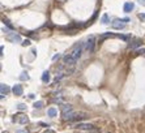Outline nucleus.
Segmentation results:
<instances>
[{
	"label": "nucleus",
	"instance_id": "5701e85b",
	"mask_svg": "<svg viewBox=\"0 0 145 133\" xmlns=\"http://www.w3.org/2000/svg\"><path fill=\"white\" fill-rule=\"evenodd\" d=\"M21 78H22V80H25V78L28 80V78H29V76H28V75H25V73H24V75H21Z\"/></svg>",
	"mask_w": 145,
	"mask_h": 133
},
{
	"label": "nucleus",
	"instance_id": "4be33fe9",
	"mask_svg": "<svg viewBox=\"0 0 145 133\" xmlns=\"http://www.w3.org/2000/svg\"><path fill=\"white\" fill-rule=\"evenodd\" d=\"M139 18H140V20H145V13H140Z\"/></svg>",
	"mask_w": 145,
	"mask_h": 133
},
{
	"label": "nucleus",
	"instance_id": "a878e982",
	"mask_svg": "<svg viewBox=\"0 0 145 133\" xmlns=\"http://www.w3.org/2000/svg\"><path fill=\"white\" fill-rule=\"evenodd\" d=\"M17 133H28L26 131H17Z\"/></svg>",
	"mask_w": 145,
	"mask_h": 133
},
{
	"label": "nucleus",
	"instance_id": "f03ea898",
	"mask_svg": "<svg viewBox=\"0 0 145 133\" xmlns=\"http://www.w3.org/2000/svg\"><path fill=\"white\" fill-rule=\"evenodd\" d=\"M63 119L67 121H75L76 119H77V114L73 112V110H71V111H65L63 112Z\"/></svg>",
	"mask_w": 145,
	"mask_h": 133
},
{
	"label": "nucleus",
	"instance_id": "2eb2a0df",
	"mask_svg": "<svg viewBox=\"0 0 145 133\" xmlns=\"http://www.w3.org/2000/svg\"><path fill=\"white\" fill-rule=\"evenodd\" d=\"M71 110H73V108H72V106H69V104H63V106H62V111H63V112L71 111Z\"/></svg>",
	"mask_w": 145,
	"mask_h": 133
},
{
	"label": "nucleus",
	"instance_id": "cd10ccee",
	"mask_svg": "<svg viewBox=\"0 0 145 133\" xmlns=\"http://www.w3.org/2000/svg\"><path fill=\"white\" fill-rule=\"evenodd\" d=\"M1 133H7V132H1Z\"/></svg>",
	"mask_w": 145,
	"mask_h": 133
},
{
	"label": "nucleus",
	"instance_id": "f257e3e1",
	"mask_svg": "<svg viewBox=\"0 0 145 133\" xmlns=\"http://www.w3.org/2000/svg\"><path fill=\"white\" fill-rule=\"evenodd\" d=\"M84 47H85V44H83V43L76 44L75 47L72 48V51L68 54V55H65V56H64V63H65V64H75V63L80 59L81 54H83Z\"/></svg>",
	"mask_w": 145,
	"mask_h": 133
},
{
	"label": "nucleus",
	"instance_id": "9d476101",
	"mask_svg": "<svg viewBox=\"0 0 145 133\" xmlns=\"http://www.w3.org/2000/svg\"><path fill=\"white\" fill-rule=\"evenodd\" d=\"M12 91H13V93H15L16 95H22V86L17 84V85H15V86H13Z\"/></svg>",
	"mask_w": 145,
	"mask_h": 133
},
{
	"label": "nucleus",
	"instance_id": "6e6552de",
	"mask_svg": "<svg viewBox=\"0 0 145 133\" xmlns=\"http://www.w3.org/2000/svg\"><path fill=\"white\" fill-rule=\"evenodd\" d=\"M133 8H135V4H133V3H131V1L125 3V4H124V7H123V9H124V12H125V13L132 12V11H133Z\"/></svg>",
	"mask_w": 145,
	"mask_h": 133
},
{
	"label": "nucleus",
	"instance_id": "0eeeda50",
	"mask_svg": "<svg viewBox=\"0 0 145 133\" xmlns=\"http://www.w3.org/2000/svg\"><path fill=\"white\" fill-rule=\"evenodd\" d=\"M140 46H141V40H140V39H135V40H132V42L128 44V48L129 50H137Z\"/></svg>",
	"mask_w": 145,
	"mask_h": 133
},
{
	"label": "nucleus",
	"instance_id": "4468645a",
	"mask_svg": "<svg viewBox=\"0 0 145 133\" xmlns=\"http://www.w3.org/2000/svg\"><path fill=\"white\" fill-rule=\"evenodd\" d=\"M48 80H50L48 72H43V75H42V81H43V82H48Z\"/></svg>",
	"mask_w": 145,
	"mask_h": 133
},
{
	"label": "nucleus",
	"instance_id": "39448f33",
	"mask_svg": "<svg viewBox=\"0 0 145 133\" xmlns=\"http://www.w3.org/2000/svg\"><path fill=\"white\" fill-rule=\"evenodd\" d=\"M111 26L114 27V29H124L125 22L123 21V18H122V20H114L111 22Z\"/></svg>",
	"mask_w": 145,
	"mask_h": 133
},
{
	"label": "nucleus",
	"instance_id": "aec40b11",
	"mask_svg": "<svg viewBox=\"0 0 145 133\" xmlns=\"http://www.w3.org/2000/svg\"><path fill=\"white\" fill-rule=\"evenodd\" d=\"M3 22H4L5 25H8V27H9V29H12V25H11V22L8 21V20H3Z\"/></svg>",
	"mask_w": 145,
	"mask_h": 133
},
{
	"label": "nucleus",
	"instance_id": "f3484780",
	"mask_svg": "<svg viewBox=\"0 0 145 133\" xmlns=\"http://www.w3.org/2000/svg\"><path fill=\"white\" fill-rule=\"evenodd\" d=\"M110 37H115L112 33H106V34H102L101 35V39H105V38H110Z\"/></svg>",
	"mask_w": 145,
	"mask_h": 133
},
{
	"label": "nucleus",
	"instance_id": "dca6fc26",
	"mask_svg": "<svg viewBox=\"0 0 145 133\" xmlns=\"http://www.w3.org/2000/svg\"><path fill=\"white\" fill-rule=\"evenodd\" d=\"M101 21H102V24H103V25H107V24H108V15H103Z\"/></svg>",
	"mask_w": 145,
	"mask_h": 133
},
{
	"label": "nucleus",
	"instance_id": "9b49d317",
	"mask_svg": "<svg viewBox=\"0 0 145 133\" xmlns=\"http://www.w3.org/2000/svg\"><path fill=\"white\" fill-rule=\"evenodd\" d=\"M0 90H1V98H3L4 94H7L8 91H9V88H8L5 84H1V85H0Z\"/></svg>",
	"mask_w": 145,
	"mask_h": 133
},
{
	"label": "nucleus",
	"instance_id": "f8f14e48",
	"mask_svg": "<svg viewBox=\"0 0 145 133\" xmlns=\"http://www.w3.org/2000/svg\"><path fill=\"white\" fill-rule=\"evenodd\" d=\"M116 37H118V38H120L122 40H124V42H129V40H131V35H128V34H119Z\"/></svg>",
	"mask_w": 145,
	"mask_h": 133
},
{
	"label": "nucleus",
	"instance_id": "412c9836",
	"mask_svg": "<svg viewBox=\"0 0 145 133\" xmlns=\"http://www.w3.org/2000/svg\"><path fill=\"white\" fill-rule=\"evenodd\" d=\"M22 46H30V40H24V42H22Z\"/></svg>",
	"mask_w": 145,
	"mask_h": 133
},
{
	"label": "nucleus",
	"instance_id": "bb28decb",
	"mask_svg": "<svg viewBox=\"0 0 145 133\" xmlns=\"http://www.w3.org/2000/svg\"><path fill=\"white\" fill-rule=\"evenodd\" d=\"M44 133H54V132H52V131H46Z\"/></svg>",
	"mask_w": 145,
	"mask_h": 133
},
{
	"label": "nucleus",
	"instance_id": "a211bd4d",
	"mask_svg": "<svg viewBox=\"0 0 145 133\" xmlns=\"http://www.w3.org/2000/svg\"><path fill=\"white\" fill-rule=\"evenodd\" d=\"M135 51H136V55H145V48H137Z\"/></svg>",
	"mask_w": 145,
	"mask_h": 133
},
{
	"label": "nucleus",
	"instance_id": "20e7f679",
	"mask_svg": "<svg viewBox=\"0 0 145 133\" xmlns=\"http://www.w3.org/2000/svg\"><path fill=\"white\" fill-rule=\"evenodd\" d=\"M76 128L80 131H94L96 129L92 124H86V123H79V124L76 125Z\"/></svg>",
	"mask_w": 145,
	"mask_h": 133
},
{
	"label": "nucleus",
	"instance_id": "7ed1b4c3",
	"mask_svg": "<svg viewBox=\"0 0 145 133\" xmlns=\"http://www.w3.org/2000/svg\"><path fill=\"white\" fill-rule=\"evenodd\" d=\"M94 44H96V38L94 37H90V38L85 42V50L90 54V52H93V50H94Z\"/></svg>",
	"mask_w": 145,
	"mask_h": 133
},
{
	"label": "nucleus",
	"instance_id": "6ab92c4d",
	"mask_svg": "<svg viewBox=\"0 0 145 133\" xmlns=\"http://www.w3.org/2000/svg\"><path fill=\"white\" fill-rule=\"evenodd\" d=\"M42 106H43L42 102H35V103H34V107H35V108H41Z\"/></svg>",
	"mask_w": 145,
	"mask_h": 133
},
{
	"label": "nucleus",
	"instance_id": "393cba45",
	"mask_svg": "<svg viewBox=\"0 0 145 133\" xmlns=\"http://www.w3.org/2000/svg\"><path fill=\"white\" fill-rule=\"evenodd\" d=\"M140 1V4H141V5H145V0H139Z\"/></svg>",
	"mask_w": 145,
	"mask_h": 133
},
{
	"label": "nucleus",
	"instance_id": "423d86ee",
	"mask_svg": "<svg viewBox=\"0 0 145 133\" xmlns=\"http://www.w3.org/2000/svg\"><path fill=\"white\" fill-rule=\"evenodd\" d=\"M7 39H8V40H12L13 43H16V42H20V40H21V37H20L19 34L12 33V31H11V33L7 34Z\"/></svg>",
	"mask_w": 145,
	"mask_h": 133
},
{
	"label": "nucleus",
	"instance_id": "b1692460",
	"mask_svg": "<svg viewBox=\"0 0 145 133\" xmlns=\"http://www.w3.org/2000/svg\"><path fill=\"white\" fill-rule=\"evenodd\" d=\"M19 108H21V110H22V108H25V106H24L22 103H20V104H19Z\"/></svg>",
	"mask_w": 145,
	"mask_h": 133
},
{
	"label": "nucleus",
	"instance_id": "ddd939ff",
	"mask_svg": "<svg viewBox=\"0 0 145 133\" xmlns=\"http://www.w3.org/2000/svg\"><path fill=\"white\" fill-rule=\"evenodd\" d=\"M47 114H48V116L50 117H54L58 114V110L56 108H54V107H51V108H48V111H47Z\"/></svg>",
	"mask_w": 145,
	"mask_h": 133
},
{
	"label": "nucleus",
	"instance_id": "1a4fd4ad",
	"mask_svg": "<svg viewBox=\"0 0 145 133\" xmlns=\"http://www.w3.org/2000/svg\"><path fill=\"white\" fill-rule=\"evenodd\" d=\"M17 121L21 123V124H28L29 123V119L26 115H22V114H20L19 116H17Z\"/></svg>",
	"mask_w": 145,
	"mask_h": 133
}]
</instances>
